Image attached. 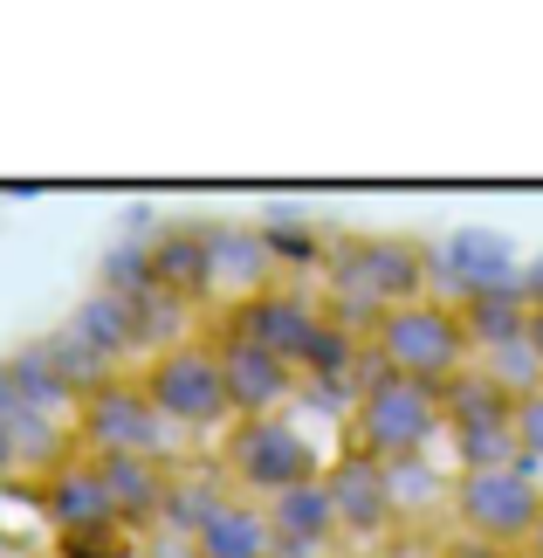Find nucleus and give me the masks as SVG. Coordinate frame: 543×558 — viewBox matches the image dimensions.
Returning a JSON list of instances; mask_svg holds the SVG:
<instances>
[{"label":"nucleus","instance_id":"f257e3e1","mask_svg":"<svg viewBox=\"0 0 543 558\" xmlns=\"http://www.w3.org/2000/svg\"><path fill=\"white\" fill-rule=\"evenodd\" d=\"M372 359H379L385 379H412V386H433V393H447V386L468 373L461 311L441 304V296H412V304H393V311L372 325Z\"/></svg>","mask_w":543,"mask_h":558},{"label":"nucleus","instance_id":"f03ea898","mask_svg":"<svg viewBox=\"0 0 543 558\" xmlns=\"http://www.w3.org/2000/svg\"><path fill=\"white\" fill-rule=\"evenodd\" d=\"M151 407L165 414V427L200 435V427H234V400H227V373H221V345L213 338H172L151 352V366L138 373Z\"/></svg>","mask_w":543,"mask_h":558},{"label":"nucleus","instance_id":"7ed1b4c3","mask_svg":"<svg viewBox=\"0 0 543 558\" xmlns=\"http://www.w3.org/2000/svg\"><path fill=\"white\" fill-rule=\"evenodd\" d=\"M447 427L441 414V393L433 386H412V379H365L358 386V407H351V435H358V456H372L385 469L412 462L420 448Z\"/></svg>","mask_w":543,"mask_h":558},{"label":"nucleus","instance_id":"20e7f679","mask_svg":"<svg viewBox=\"0 0 543 558\" xmlns=\"http://www.w3.org/2000/svg\"><path fill=\"white\" fill-rule=\"evenodd\" d=\"M221 462H227V483L242 489L248 504H275L282 489H296V483H317V476H323L317 441L303 435V427H289L282 414L234 421V427H227Z\"/></svg>","mask_w":543,"mask_h":558},{"label":"nucleus","instance_id":"39448f33","mask_svg":"<svg viewBox=\"0 0 543 558\" xmlns=\"http://www.w3.org/2000/svg\"><path fill=\"white\" fill-rule=\"evenodd\" d=\"M454 518L468 538H482L495 551H516L543 531V483L536 469L509 462V469H461L454 476Z\"/></svg>","mask_w":543,"mask_h":558},{"label":"nucleus","instance_id":"423d86ee","mask_svg":"<svg viewBox=\"0 0 543 558\" xmlns=\"http://www.w3.org/2000/svg\"><path fill=\"white\" fill-rule=\"evenodd\" d=\"M76 441L90 448V456H151V462H165L172 427H165L159 407H151L145 386L118 373V379H103L97 393L76 400Z\"/></svg>","mask_w":543,"mask_h":558},{"label":"nucleus","instance_id":"0eeeda50","mask_svg":"<svg viewBox=\"0 0 543 558\" xmlns=\"http://www.w3.org/2000/svg\"><path fill=\"white\" fill-rule=\"evenodd\" d=\"M441 414H447V435H454L461 469H509L516 462V393L503 379L461 373L441 393Z\"/></svg>","mask_w":543,"mask_h":558},{"label":"nucleus","instance_id":"6e6552de","mask_svg":"<svg viewBox=\"0 0 543 558\" xmlns=\"http://www.w3.org/2000/svg\"><path fill=\"white\" fill-rule=\"evenodd\" d=\"M227 331L255 338V345L275 352L282 366L303 379V366H310V352H317V338L331 331V311H323L317 296H303V290H255V296H242V311L227 317Z\"/></svg>","mask_w":543,"mask_h":558},{"label":"nucleus","instance_id":"1a4fd4ad","mask_svg":"<svg viewBox=\"0 0 543 558\" xmlns=\"http://www.w3.org/2000/svg\"><path fill=\"white\" fill-rule=\"evenodd\" d=\"M420 269H427V255L412 242H337V255H331L337 296L372 304L379 317L393 304H412V296H420Z\"/></svg>","mask_w":543,"mask_h":558},{"label":"nucleus","instance_id":"9d476101","mask_svg":"<svg viewBox=\"0 0 543 558\" xmlns=\"http://www.w3.org/2000/svg\"><path fill=\"white\" fill-rule=\"evenodd\" d=\"M41 518L62 531V545H83V538H111L118 524V504L103 489L97 462L90 456H62L49 476H41Z\"/></svg>","mask_w":543,"mask_h":558},{"label":"nucleus","instance_id":"9b49d317","mask_svg":"<svg viewBox=\"0 0 543 558\" xmlns=\"http://www.w3.org/2000/svg\"><path fill=\"white\" fill-rule=\"evenodd\" d=\"M323 489H331V510H337V531H358V538H385L399 518V497H393V469L372 462V456H344L323 469Z\"/></svg>","mask_w":543,"mask_h":558},{"label":"nucleus","instance_id":"f8f14e48","mask_svg":"<svg viewBox=\"0 0 543 558\" xmlns=\"http://www.w3.org/2000/svg\"><path fill=\"white\" fill-rule=\"evenodd\" d=\"M221 373H227V400H234V421H262V414H282V400L296 393V373L282 366L275 352H262L255 338L242 331H221Z\"/></svg>","mask_w":543,"mask_h":558},{"label":"nucleus","instance_id":"ddd939ff","mask_svg":"<svg viewBox=\"0 0 543 558\" xmlns=\"http://www.w3.org/2000/svg\"><path fill=\"white\" fill-rule=\"evenodd\" d=\"M186 545L193 558H282L269 510L248 497H207V510L186 524Z\"/></svg>","mask_w":543,"mask_h":558},{"label":"nucleus","instance_id":"4468645a","mask_svg":"<svg viewBox=\"0 0 543 558\" xmlns=\"http://www.w3.org/2000/svg\"><path fill=\"white\" fill-rule=\"evenodd\" d=\"M97 462V476L103 489H111V504H118V524L132 531V524H159L165 510H172V462H151V456H90Z\"/></svg>","mask_w":543,"mask_h":558},{"label":"nucleus","instance_id":"2eb2a0df","mask_svg":"<svg viewBox=\"0 0 543 558\" xmlns=\"http://www.w3.org/2000/svg\"><path fill=\"white\" fill-rule=\"evenodd\" d=\"M461 331H468V345L482 338V352H503V345H523L530 325H536V296H523L503 276V283H468L461 290Z\"/></svg>","mask_w":543,"mask_h":558},{"label":"nucleus","instance_id":"dca6fc26","mask_svg":"<svg viewBox=\"0 0 543 558\" xmlns=\"http://www.w3.org/2000/svg\"><path fill=\"white\" fill-rule=\"evenodd\" d=\"M262 510H269V531H275L282 558L323 551V545L337 538V510H331V489H323V476H317V483L282 489V497H275V504H262Z\"/></svg>","mask_w":543,"mask_h":558},{"label":"nucleus","instance_id":"f3484780","mask_svg":"<svg viewBox=\"0 0 543 558\" xmlns=\"http://www.w3.org/2000/svg\"><path fill=\"white\" fill-rule=\"evenodd\" d=\"M516 462L536 469L543 462V379L530 393H516Z\"/></svg>","mask_w":543,"mask_h":558},{"label":"nucleus","instance_id":"a211bd4d","mask_svg":"<svg viewBox=\"0 0 543 558\" xmlns=\"http://www.w3.org/2000/svg\"><path fill=\"white\" fill-rule=\"evenodd\" d=\"M55 558H62V551H55Z\"/></svg>","mask_w":543,"mask_h":558}]
</instances>
